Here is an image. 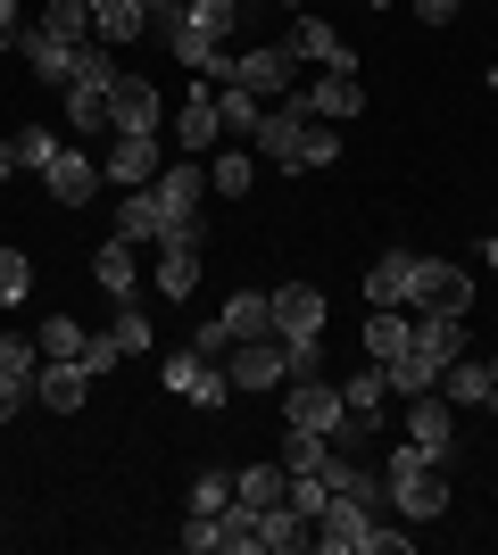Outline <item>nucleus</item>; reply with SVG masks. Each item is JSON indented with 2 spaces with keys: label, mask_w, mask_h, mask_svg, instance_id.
<instances>
[{
  "label": "nucleus",
  "mask_w": 498,
  "mask_h": 555,
  "mask_svg": "<svg viewBox=\"0 0 498 555\" xmlns=\"http://www.w3.org/2000/svg\"><path fill=\"white\" fill-rule=\"evenodd\" d=\"M34 373H42V340L34 332H0V423L34 406Z\"/></svg>",
  "instance_id": "6e6552de"
},
{
  "label": "nucleus",
  "mask_w": 498,
  "mask_h": 555,
  "mask_svg": "<svg viewBox=\"0 0 498 555\" xmlns=\"http://www.w3.org/2000/svg\"><path fill=\"white\" fill-rule=\"evenodd\" d=\"M25 291H34V266H25V249H0V307H17Z\"/></svg>",
  "instance_id": "a19ab883"
},
{
  "label": "nucleus",
  "mask_w": 498,
  "mask_h": 555,
  "mask_svg": "<svg viewBox=\"0 0 498 555\" xmlns=\"http://www.w3.org/2000/svg\"><path fill=\"white\" fill-rule=\"evenodd\" d=\"M341 406H349V415H382V406H391V373H382V365H366V373L349 382V390H341Z\"/></svg>",
  "instance_id": "72a5a7b5"
},
{
  "label": "nucleus",
  "mask_w": 498,
  "mask_h": 555,
  "mask_svg": "<svg viewBox=\"0 0 498 555\" xmlns=\"http://www.w3.org/2000/svg\"><path fill=\"white\" fill-rule=\"evenodd\" d=\"M9 150H17V166H25V175H42V166L59 158V150H67V141L50 133V125H25V133H9Z\"/></svg>",
  "instance_id": "f704fd0d"
},
{
  "label": "nucleus",
  "mask_w": 498,
  "mask_h": 555,
  "mask_svg": "<svg viewBox=\"0 0 498 555\" xmlns=\"http://www.w3.org/2000/svg\"><path fill=\"white\" fill-rule=\"evenodd\" d=\"M366 9H399V0H366Z\"/></svg>",
  "instance_id": "603ef678"
},
{
  "label": "nucleus",
  "mask_w": 498,
  "mask_h": 555,
  "mask_svg": "<svg viewBox=\"0 0 498 555\" xmlns=\"http://www.w3.org/2000/svg\"><path fill=\"white\" fill-rule=\"evenodd\" d=\"M274 464H283L291 481H299V473H324V464H332V440H324V431H299V423H283V456H274Z\"/></svg>",
  "instance_id": "7c9ffc66"
},
{
  "label": "nucleus",
  "mask_w": 498,
  "mask_h": 555,
  "mask_svg": "<svg viewBox=\"0 0 498 555\" xmlns=\"http://www.w3.org/2000/svg\"><path fill=\"white\" fill-rule=\"evenodd\" d=\"M150 340H158V324L133 315V307H117V348H125V357H150Z\"/></svg>",
  "instance_id": "79ce46f5"
},
{
  "label": "nucleus",
  "mask_w": 498,
  "mask_h": 555,
  "mask_svg": "<svg viewBox=\"0 0 498 555\" xmlns=\"http://www.w3.org/2000/svg\"><path fill=\"white\" fill-rule=\"evenodd\" d=\"M407 291H416V249H382L366 266V307H407Z\"/></svg>",
  "instance_id": "5701e85b"
},
{
  "label": "nucleus",
  "mask_w": 498,
  "mask_h": 555,
  "mask_svg": "<svg viewBox=\"0 0 498 555\" xmlns=\"http://www.w3.org/2000/svg\"><path fill=\"white\" fill-rule=\"evenodd\" d=\"M308 547L316 555H407L416 531H382L374 506H357V498H324L308 522Z\"/></svg>",
  "instance_id": "f03ea898"
},
{
  "label": "nucleus",
  "mask_w": 498,
  "mask_h": 555,
  "mask_svg": "<svg viewBox=\"0 0 498 555\" xmlns=\"http://www.w3.org/2000/svg\"><path fill=\"white\" fill-rule=\"evenodd\" d=\"M100 183H108V175H100V158H84V150H59V158L42 166V191L59 199V208H92Z\"/></svg>",
  "instance_id": "4468645a"
},
{
  "label": "nucleus",
  "mask_w": 498,
  "mask_h": 555,
  "mask_svg": "<svg viewBox=\"0 0 498 555\" xmlns=\"http://www.w3.org/2000/svg\"><path fill=\"white\" fill-rule=\"evenodd\" d=\"M258 531H266V555H308V514L291 506V498L258 514Z\"/></svg>",
  "instance_id": "c756f323"
},
{
  "label": "nucleus",
  "mask_w": 498,
  "mask_h": 555,
  "mask_svg": "<svg viewBox=\"0 0 498 555\" xmlns=\"http://www.w3.org/2000/svg\"><path fill=\"white\" fill-rule=\"evenodd\" d=\"M9 175H17V150H9V141H0V183H9Z\"/></svg>",
  "instance_id": "09e8293b"
},
{
  "label": "nucleus",
  "mask_w": 498,
  "mask_h": 555,
  "mask_svg": "<svg viewBox=\"0 0 498 555\" xmlns=\"http://www.w3.org/2000/svg\"><path fill=\"white\" fill-rule=\"evenodd\" d=\"M158 166H166V133H117L108 141V158H100V175L117 191H150L158 183Z\"/></svg>",
  "instance_id": "9d476101"
},
{
  "label": "nucleus",
  "mask_w": 498,
  "mask_h": 555,
  "mask_svg": "<svg viewBox=\"0 0 498 555\" xmlns=\"http://www.w3.org/2000/svg\"><path fill=\"white\" fill-rule=\"evenodd\" d=\"M407 340H416V315H399V307H374V315H366V365H391Z\"/></svg>",
  "instance_id": "c85d7f7f"
},
{
  "label": "nucleus",
  "mask_w": 498,
  "mask_h": 555,
  "mask_svg": "<svg viewBox=\"0 0 498 555\" xmlns=\"http://www.w3.org/2000/svg\"><path fill=\"white\" fill-rule=\"evenodd\" d=\"M482 365H490V382H498V357H482Z\"/></svg>",
  "instance_id": "864d4df0"
},
{
  "label": "nucleus",
  "mask_w": 498,
  "mask_h": 555,
  "mask_svg": "<svg viewBox=\"0 0 498 555\" xmlns=\"http://www.w3.org/2000/svg\"><path fill=\"white\" fill-rule=\"evenodd\" d=\"M216 125H225V141H258V125H266V100L258 92H241V83H216Z\"/></svg>",
  "instance_id": "bb28decb"
},
{
  "label": "nucleus",
  "mask_w": 498,
  "mask_h": 555,
  "mask_svg": "<svg viewBox=\"0 0 498 555\" xmlns=\"http://www.w3.org/2000/svg\"><path fill=\"white\" fill-rule=\"evenodd\" d=\"M133 274H142V266H133V241H117V232H108V241L92 249V282L108 291V299H133Z\"/></svg>",
  "instance_id": "cd10ccee"
},
{
  "label": "nucleus",
  "mask_w": 498,
  "mask_h": 555,
  "mask_svg": "<svg viewBox=\"0 0 498 555\" xmlns=\"http://www.w3.org/2000/svg\"><path fill=\"white\" fill-rule=\"evenodd\" d=\"M25 75H42L50 92H67L75 75H84V42H59V34H42V25H25Z\"/></svg>",
  "instance_id": "ddd939ff"
},
{
  "label": "nucleus",
  "mask_w": 498,
  "mask_h": 555,
  "mask_svg": "<svg viewBox=\"0 0 498 555\" xmlns=\"http://www.w3.org/2000/svg\"><path fill=\"white\" fill-rule=\"evenodd\" d=\"M175 141H183V158H200L208 141H225V125H216V83L200 75V83H183V108H175Z\"/></svg>",
  "instance_id": "f3484780"
},
{
  "label": "nucleus",
  "mask_w": 498,
  "mask_h": 555,
  "mask_svg": "<svg viewBox=\"0 0 498 555\" xmlns=\"http://www.w3.org/2000/svg\"><path fill=\"white\" fill-rule=\"evenodd\" d=\"M34 25H42V34H59V42H92V0H50Z\"/></svg>",
  "instance_id": "473e14b6"
},
{
  "label": "nucleus",
  "mask_w": 498,
  "mask_h": 555,
  "mask_svg": "<svg viewBox=\"0 0 498 555\" xmlns=\"http://www.w3.org/2000/svg\"><path fill=\"white\" fill-rule=\"evenodd\" d=\"M407 9H416V17H424V25H449L457 9H465V0H407Z\"/></svg>",
  "instance_id": "a18cd8bd"
},
{
  "label": "nucleus",
  "mask_w": 498,
  "mask_h": 555,
  "mask_svg": "<svg viewBox=\"0 0 498 555\" xmlns=\"http://www.w3.org/2000/svg\"><path fill=\"white\" fill-rule=\"evenodd\" d=\"M34 398H42L50 415H75V406L92 398V373H84V357H42V373H34Z\"/></svg>",
  "instance_id": "a211bd4d"
},
{
  "label": "nucleus",
  "mask_w": 498,
  "mask_h": 555,
  "mask_svg": "<svg viewBox=\"0 0 498 555\" xmlns=\"http://www.w3.org/2000/svg\"><path fill=\"white\" fill-rule=\"evenodd\" d=\"M117 357H125V348H117V332H92V340H84V373H92V382H100L108 365H117Z\"/></svg>",
  "instance_id": "37998d69"
},
{
  "label": "nucleus",
  "mask_w": 498,
  "mask_h": 555,
  "mask_svg": "<svg viewBox=\"0 0 498 555\" xmlns=\"http://www.w3.org/2000/svg\"><path fill=\"white\" fill-rule=\"evenodd\" d=\"M308 100H316V125H349L357 108H366V83H357V75H341V67H324L308 83Z\"/></svg>",
  "instance_id": "393cba45"
},
{
  "label": "nucleus",
  "mask_w": 498,
  "mask_h": 555,
  "mask_svg": "<svg viewBox=\"0 0 498 555\" xmlns=\"http://www.w3.org/2000/svg\"><path fill=\"white\" fill-rule=\"evenodd\" d=\"M233 498H250V506H283V498H291V473H283V464H241V473H233Z\"/></svg>",
  "instance_id": "2f4dec72"
},
{
  "label": "nucleus",
  "mask_w": 498,
  "mask_h": 555,
  "mask_svg": "<svg viewBox=\"0 0 498 555\" xmlns=\"http://www.w3.org/2000/svg\"><path fill=\"white\" fill-rule=\"evenodd\" d=\"M25 42V25H17V0H0V50H17Z\"/></svg>",
  "instance_id": "49530a36"
},
{
  "label": "nucleus",
  "mask_w": 498,
  "mask_h": 555,
  "mask_svg": "<svg viewBox=\"0 0 498 555\" xmlns=\"http://www.w3.org/2000/svg\"><path fill=\"white\" fill-rule=\"evenodd\" d=\"M283 9H308V0H283Z\"/></svg>",
  "instance_id": "5fc2aeb1"
},
{
  "label": "nucleus",
  "mask_w": 498,
  "mask_h": 555,
  "mask_svg": "<svg viewBox=\"0 0 498 555\" xmlns=\"http://www.w3.org/2000/svg\"><path fill=\"white\" fill-rule=\"evenodd\" d=\"M183 17L200 25V34H216V42H233V25H241V0H183Z\"/></svg>",
  "instance_id": "c9c22d12"
},
{
  "label": "nucleus",
  "mask_w": 498,
  "mask_h": 555,
  "mask_svg": "<svg viewBox=\"0 0 498 555\" xmlns=\"http://www.w3.org/2000/svg\"><path fill=\"white\" fill-rule=\"evenodd\" d=\"M225 382H233V398L283 390V382H291V357H283V340H233V348H225Z\"/></svg>",
  "instance_id": "0eeeda50"
},
{
  "label": "nucleus",
  "mask_w": 498,
  "mask_h": 555,
  "mask_svg": "<svg viewBox=\"0 0 498 555\" xmlns=\"http://www.w3.org/2000/svg\"><path fill=\"white\" fill-rule=\"evenodd\" d=\"M225 340H274V291H233L225 315H216Z\"/></svg>",
  "instance_id": "4be33fe9"
},
{
  "label": "nucleus",
  "mask_w": 498,
  "mask_h": 555,
  "mask_svg": "<svg viewBox=\"0 0 498 555\" xmlns=\"http://www.w3.org/2000/svg\"><path fill=\"white\" fill-rule=\"evenodd\" d=\"M117 241H133V249H142V241H158V216H150L142 191H125V199H117Z\"/></svg>",
  "instance_id": "e433bc0d"
},
{
  "label": "nucleus",
  "mask_w": 498,
  "mask_h": 555,
  "mask_svg": "<svg viewBox=\"0 0 498 555\" xmlns=\"http://www.w3.org/2000/svg\"><path fill=\"white\" fill-rule=\"evenodd\" d=\"M382 489H391V514H399V522H440V514H449V456L399 440L382 456Z\"/></svg>",
  "instance_id": "f257e3e1"
},
{
  "label": "nucleus",
  "mask_w": 498,
  "mask_h": 555,
  "mask_svg": "<svg viewBox=\"0 0 498 555\" xmlns=\"http://www.w3.org/2000/svg\"><path fill=\"white\" fill-rule=\"evenodd\" d=\"M208 191H216V199H241V191H250V150H241V141L208 166Z\"/></svg>",
  "instance_id": "4c0bfd02"
},
{
  "label": "nucleus",
  "mask_w": 498,
  "mask_h": 555,
  "mask_svg": "<svg viewBox=\"0 0 498 555\" xmlns=\"http://www.w3.org/2000/svg\"><path fill=\"white\" fill-rule=\"evenodd\" d=\"M158 291L166 299H191V291H200V232H166L158 241Z\"/></svg>",
  "instance_id": "412c9836"
},
{
  "label": "nucleus",
  "mask_w": 498,
  "mask_h": 555,
  "mask_svg": "<svg viewBox=\"0 0 498 555\" xmlns=\"http://www.w3.org/2000/svg\"><path fill=\"white\" fill-rule=\"evenodd\" d=\"M291 59H299V67H341V75H357V50L341 42V25H324L316 9H291Z\"/></svg>",
  "instance_id": "9b49d317"
},
{
  "label": "nucleus",
  "mask_w": 498,
  "mask_h": 555,
  "mask_svg": "<svg viewBox=\"0 0 498 555\" xmlns=\"http://www.w3.org/2000/svg\"><path fill=\"white\" fill-rule=\"evenodd\" d=\"M391 398H424V390H440V373H449V357L440 348H424V340H407L399 357H391Z\"/></svg>",
  "instance_id": "aec40b11"
},
{
  "label": "nucleus",
  "mask_w": 498,
  "mask_h": 555,
  "mask_svg": "<svg viewBox=\"0 0 498 555\" xmlns=\"http://www.w3.org/2000/svg\"><path fill=\"white\" fill-rule=\"evenodd\" d=\"M407 440H416V448H432V456H457V406H449L440 390L407 398Z\"/></svg>",
  "instance_id": "6ab92c4d"
},
{
  "label": "nucleus",
  "mask_w": 498,
  "mask_h": 555,
  "mask_svg": "<svg viewBox=\"0 0 498 555\" xmlns=\"http://www.w3.org/2000/svg\"><path fill=\"white\" fill-rule=\"evenodd\" d=\"M216 555H266V531H258V506L250 498H233V506H216Z\"/></svg>",
  "instance_id": "a878e982"
},
{
  "label": "nucleus",
  "mask_w": 498,
  "mask_h": 555,
  "mask_svg": "<svg viewBox=\"0 0 498 555\" xmlns=\"http://www.w3.org/2000/svg\"><path fill=\"white\" fill-rule=\"evenodd\" d=\"M183 547L191 555H216V522H208V514H183Z\"/></svg>",
  "instance_id": "c03bdc74"
},
{
  "label": "nucleus",
  "mask_w": 498,
  "mask_h": 555,
  "mask_svg": "<svg viewBox=\"0 0 498 555\" xmlns=\"http://www.w3.org/2000/svg\"><path fill=\"white\" fill-rule=\"evenodd\" d=\"M166 125V100L150 75H117V92H108V133H158Z\"/></svg>",
  "instance_id": "f8f14e48"
},
{
  "label": "nucleus",
  "mask_w": 498,
  "mask_h": 555,
  "mask_svg": "<svg viewBox=\"0 0 498 555\" xmlns=\"http://www.w3.org/2000/svg\"><path fill=\"white\" fill-rule=\"evenodd\" d=\"M166 398H183V406H200V415H216V406H233V382H225V357H208V348H175L158 365Z\"/></svg>",
  "instance_id": "20e7f679"
},
{
  "label": "nucleus",
  "mask_w": 498,
  "mask_h": 555,
  "mask_svg": "<svg viewBox=\"0 0 498 555\" xmlns=\"http://www.w3.org/2000/svg\"><path fill=\"white\" fill-rule=\"evenodd\" d=\"M274 340H324V291L316 282H283L274 291Z\"/></svg>",
  "instance_id": "2eb2a0df"
},
{
  "label": "nucleus",
  "mask_w": 498,
  "mask_h": 555,
  "mask_svg": "<svg viewBox=\"0 0 498 555\" xmlns=\"http://www.w3.org/2000/svg\"><path fill=\"white\" fill-rule=\"evenodd\" d=\"M482 257H490V274H498V232H490V241H482Z\"/></svg>",
  "instance_id": "3c124183"
},
{
  "label": "nucleus",
  "mask_w": 498,
  "mask_h": 555,
  "mask_svg": "<svg viewBox=\"0 0 498 555\" xmlns=\"http://www.w3.org/2000/svg\"><path fill=\"white\" fill-rule=\"evenodd\" d=\"M34 340H42V357H84V340H92V332L75 324V315H50V324L34 332Z\"/></svg>",
  "instance_id": "58836bf2"
},
{
  "label": "nucleus",
  "mask_w": 498,
  "mask_h": 555,
  "mask_svg": "<svg viewBox=\"0 0 498 555\" xmlns=\"http://www.w3.org/2000/svg\"><path fill=\"white\" fill-rule=\"evenodd\" d=\"M175 9H183V0H150V25H158V17H175Z\"/></svg>",
  "instance_id": "8fccbe9b"
},
{
  "label": "nucleus",
  "mask_w": 498,
  "mask_h": 555,
  "mask_svg": "<svg viewBox=\"0 0 498 555\" xmlns=\"http://www.w3.org/2000/svg\"><path fill=\"white\" fill-rule=\"evenodd\" d=\"M440 398H449V406H482V415H498V382H490V365H474V357H449Z\"/></svg>",
  "instance_id": "b1692460"
},
{
  "label": "nucleus",
  "mask_w": 498,
  "mask_h": 555,
  "mask_svg": "<svg viewBox=\"0 0 498 555\" xmlns=\"http://www.w3.org/2000/svg\"><path fill=\"white\" fill-rule=\"evenodd\" d=\"M142 199H150V216H158V241H166V232H200L208 166H200V158H175V166H158V183H150Z\"/></svg>",
  "instance_id": "7ed1b4c3"
},
{
  "label": "nucleus",
  "mask_w": 498,
  "mask_h": 555,
  "mask_svg": "<svg viewBox=\"0 0 498 555\" xmlns=\"http://www.w3.org/2000/svg\"><path fill=\"white\" fill-rule=\"evenodd\" d=\"M158 34H166V50H175V67L208 75V83H216V67H225V50H233V42H216V34H200L183 9H175V17H158Z\"/></svg>",
  "instance_id": "dca6fc26"
},
{
  "label": "nucleus",
  "mask_w": 498,
  "mask_h": 555,
  "mask_svg": "<svg viewBox=\"0 0 498 555\" xmlns=\"http://www.w3.org/2000/svg\"><path fill=\"white\" fill-rule=\"evenodd\" d=\"M291 42H258V50H225V67H216V83H241V92L258 100H283L291 92Z\"/></svg>",
  "instance_id": "39448f33"
},
{
  "label": "nucleus",
  "mask_w": 498,
  "mask_h": 555,
  "mask_svg": "<svg viewBox=\"0 0 498 555\" xmlns=\"http://www.w3.org/2000/svg\"><path fill=\"white\" fill-rule=\"evenodd\" d=\"M490 92H498V67H490Z\"/></svg>",
  "instance_id": "6e6d98bb"
},
{
  "label": "nucleus",
  "mask_w": 498,
  "mask_h": 555,
  "mask_svg": "<svg viewBox=\"0 0 498 555\" xmlns=\"http://www.w3.org/2000/svg\"><path fill=\"white\" fill-rule=\"evenodd\" d=\"M216 506H233V473H225V464H208V473L191 481V514H216Z\"/></svg>",
  "instance_id": "ea45409f"
},
{
  "label": "nucleus",
  "mask_w": 498,
  "mask_h": 555,
  "mask_svg": "<svg viewBox=\"0 0 498 555\" xmlns=\"http://www.w3.org/2000/svg\"><path fill=\"white\" fill-rule=\"evenodd\" d=\"M283 423H299V431H341L349 423V406H341V390H332L324 373H299V382H283Z\"/></svg>",
  "instance_id": "1a4fd4ad"
},
{
  "label": "nucleus",
  "mask_w": 498,
  "mask_h": 555,
  "mask_svg": "<svg viewBox=\"0 0 498 555\" xmlns=\"http://www.w3.org/2000/svg\"><path fill=\"white\" fill-rule=\"evenodd\" d=\"M416 315H474V274L449 266V257H416V291H407Z\"/></svg>",
  "instance_id": "423d86ee"
},
{
  "label": "nucleus",
  "mask_w": 498,
  "mask_h": 555,
  "mask_svg": "<svg viewBox=\"0 0 498 555\" xmlns=\"http://www.w3.org/2000/svg\"><path fill=\"white\" fill-rule=\"evenodd\" d=\"M341 158V133H308V166H332Z\"/></svg>",
  "instance_id": "de8ad7c7"
}]
</instances>
